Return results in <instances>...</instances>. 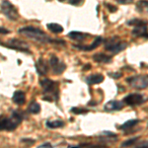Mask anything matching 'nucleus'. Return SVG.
<instances>
[{"mask_svg": "<svg viewBox=\"0 0 148 148\" xmlns=\"http://www.w3.org/2000/svg\"><path fill=\"white\" fill-rule=\"evenodd\" d=\"M18 33L21 35H24L25 37L29 38V39L35 40H37V42H42V44H53V42H59L64 45V40L51 39V38H49V36L44 32V31H42L40 29L33 27V26H27V27H23V28L19 29Z\"/></svg>", "mask_w": 148, "mask_h": 148, "instance_id": "nucleus-1", "label": "nucleus"}, {"mask_svg": "<svg viewBox=\"0 0 148 148\" xmlns=\"http://www.w3.org/2000/svg\"><path fill=\"white\" fill-rule=\"evenodd\" d=\"M23 118L17 112H13L10 116H0V130H14L20 125Z\"/></svg>", "mask_w": 148, "mask_h": 148, "instance_id": "nucleus-2", "label": "nucleus"}, {"mask_svg": "<svg viewBox=\"0 0 148 148\" xmlns=\"http://www.w3.org/2000/svg\"><path fill=\"white\" fill-rule=\"evenodd\" d=\"M125 47H126L125 42H123V40H121L116 37L112 38V39L109 40L108 42H106V45H105L106 51L112 52V53H114V54H116V53H119V52H121V51H123Z\"/></svg>", "mask_w": 148, "mask_h": 148, "instance_id": "nucleus-3", "label": "nucleus"}, {"mask_svg": "<svg viewBox=\"0 0 148 148\" xmlns=\"http://www.w3.org/2000/svg\"><path fill=\"white\" fill-rule=\"evenodd\" d=\"M126 82L132 88L135 89H144L148 87V76L147 75H135L128 77Z\"/></svg>", "mask_w": 148, "mask_h": 148, "instance_id": "nucleus-4", "label": "nucleus"}, {"mask_svg": "<svg viewBox=\"0 0 148 148\" xmlns=\"http://www.w3.org/2000/svg\"><path fill=\"white\" fill-rule=\"evenodd\" d=\"M1 11L4 15L6 16L9 20L11 21H16L19 18V14L17 9L15 8L9 1L4 0L1 3Z\"/></svg>", "mask_w": 148, "mask_h": 148, "instance_id": "nucleus-5", "label": "nucleus"}, {"mask_svg": "<svg viewBox=\"0 0 148 148\" xmlns=\"http://www.w3.org/2000/svg\"><path fill=\"white\" fill-rule=\"evenodd\" d=\"M40 86L44 89V92L53 95V97L57 100V98H58V84L56 82L51 79H44L40 81Z\"/></svg>", "mask_w": 148, "mask_h": 148, "instance_id": "nucleus-6", "label": "nucleus"}, {"mask_svg": "<svg viewBox=\"0 0 148 148\" xmlns=\"http://www.w3.org/2000/svg\"><path fill=\"white\" fill-rule=\"evenodd\" d=\"M145 101L144 97L141 94H136V93H133V94H130L126 97H125L123 102L126 105L131 107H135V106H139V105L143 104Z\"/></svg>", "mask_w": 148, "mask_h": 148, "instance_id": "nucleus-7", "label": "nucleus"}, {"mask_svg": "<svg viewBox=\"0 0 148 148\" xmlns=\"http://www.w3.org/2000/svg\"><path fill=\"white\" fill-rule=\"evenodd\" d=\"M7 47H10V49H17L19 51H25V52H29V47L28 45L26 44L25 42H22L20 40L17 39H12L7 42L6 45H4Z\"/></svg>", "mask_w": 148, "mask_h": 148, "instance_id": "nucleus-8", "label": "nucleus"}, {"mask_svg": "<svg viewBox=\"0 0 148 148\" xmlns=\"http://www.w3.org/2000/svg\"><path fill=\"white\" fill-rule=\"evenodd\" d=\"M49 63H51V66L52 68V71H53L56 74H61L65 70L66 65L63 62H61L59 60V58L56 56H51V59H49Z\"/></svg>", "mask_w": 148, "mask_h": 148, "instance_id": "nucleus-9", "label": "nucleus"}, {"mask_svg": "<svg viewBox=\"0 0 148 148\" xmlns=\"http://www.w3.org/2000/svg\"><path fill=\"white\" fill-rule=\"evenodd\" d=\"M147 25H148L147 21H143V22L141 24H139V25L134 26V28H133V30H132V32H131V34L134 36V37L148 38Z\"/></svg>", "mask_w": 148, "mask_h": 148, "instance_id": "nucleus-10", "label": "nucleus"}, {"mask_svg": "<svg viewBox=\"0 0 148 148\" xmlns=\"http://www.w3.org/2000/svg\"><path fill=\"white\" fill-rule=\"evenodd\" d=\"M102 42H103L102 38L97 37L90 46H74V47L78 49H81V51H93V49H97V47L102 44Z\"/></svg>", "mask_w": 148, "mask_h": 148, "instance_id": "nucleus-11", "label": "nucleus"}, {"mask_svg": "<svg viewBox=\"0 0 148 148\" xmlns=\"http://www.w3.org/2000/svg\"><path fill=\"white\" fill-rule=\"evenodd\" d=\"M123 108V104L120 101H110L105 105V111L107 112L120 111Z\"/></svg>", "mask_w": 148, "mask_h": 148, "instance_id": "nucleus-12", "label": "nucleus"}, {"mask_svg": "<svg viewBox=\"0 0 148 148\" xmlns=\"http://www.w3.org/2000/svg\"><path fill=\"white\" fill-rule=\"evenodd\" d=\"M36 69H37L38 73L42 76L46 75L47 73V65L46 61L44 60V58L40 57L39 60L37 61V63H36Z\"/></svg>", "mask_w": 148, "mask_h": 148, "instance_id": "nucleus-13", "label": "nucleus"}, {"mask_svg": "<svg viewBox=\"0 0 148 148\" xmlns=\"http://www.w3.org/2000/svg\"><path fill=\"white\" fill-rule=\"evenodd\" d=\"M87 81L88 84L90 85H95V84H99V83H101L104 81V76L102 75V74H93V75H90L89 77H87Z\"/></svg>", "mask_w": 148, "mask_h": 148, "instance_id": "nucleus-14", "label": "nucleus"}, {"mask_svg": "<svg viewBox=\"0 0 148 148\" xmlns=\"http://www.w3.org/2000/svg\"><path fill=\"white\" fill-rule=\"evenodd\" d=\"M12 100H13V102L17 105H24L26 102L25 93L22 92V91H16L15 93H14Z\"/></svg>", "mask_w": 148, "mask_h": 148, "instance_id": "nucleus-15", "label": "nucleus"}, {"mask_svg": "<svg viewBox=\"0 0 148 148\" xmlns=\"http://www.w3.org/2000/svg\"><path fill=\"white\" fill-rule=\"evenodd\" d=\"M93 59H94L96 62L99 63H108L112 60V57L107 56L105 53H102V52H99V53H96L93 56Z\"/></svg>", "mask_w": 148, "mask_h": 148, "instance_id": "nucleus-16", "label": "nucleus"}, {"mask_svg": "<svg viewBox=\"0 0 148 148\" xmlns=\"http://www.w3.org/2000/svg\"><path fill=\"white\" fill-rule=\"evenodd\" d=\"M68 37L70 39H72L74 40H77V42H82V40H86L88 38V34H85V33H81V32H76V31H73V32H70L68 34Z\"/></svg>", "mask_w": 148, "mask_h": 148, "instance_id": "nucleus-17", "label": "nucleus"}, {"mask_svg": "<svg viewBox=\"0 0 148 148\" xmlns=\"http://www.w3.org/2000/svg\"><path fill=\"white\" fill-rule=\"evenodd\" d=\"M136 10L139 13H148V0H139V1H137Z\"/></svg>", "mask_w": 148, "mask_h": 148, "instance_id": "nucleus-18", "label": "nucleus"}, {"mask_svg": "<svg viewBox=\"0 0 148 148\" xmlns=\"http://www.w3.org/2000/svg\"><path fill=\"white\" fill-rule=\"evenodd\" d=\"M138 123H139V121L138 120H130V121H125V123H123L121 125L119 126V128H120L121 130H127L132 128L133 126H135Z\"/></svg>", "mask_w": 148, "mask_h": 148, "instance_id": "nucleus-19", "label": "nucleus"}, {"mask_svg": "<svg viewBox=\"0 0 148 148\" xmlns=\"http://www.w3.org/2000/svg\"><path fill=\"white\" fill-rule=\"evenodd\" d=\"M47 27L51 33H54V34H59V33L63 32V28L59 24L56 23H49L47 25Z\"/></svg>", "mask_w": 148, "mask_h": 148, "instance_id": "nucleus-20", "label": "nucleus"}, {"mask_svg": "<svg viewBox=\"0 0 148 148\" xmlns=\"http://www.w3.org/2000/svg\"><path fill=\"white\" fill-rule=\"evenodd\" d=\"M46 125L49 128H58V127L63 126L64 123L62 121H47Z\"/></svg>", "mask_w": 148, "mask_h": 148, "instance_id": "nucleus-21", "label": "nucleus"}, {"mask_svg": "<svg viewBox=\"0 0 148 148\" xmlns=\"http://www.w3.org/2000/svg\"><path fill=\"white\" fill-rule=\"evenodd\" d=\"M40 111V106L37 102H33L32 104L29 106V112L31 114H38Z\"/></svg>", "mask_w": 148, "mask_h": 148, "instance_id": "nucleus-22", "label": "nucleus"}, {"mask_svg": "<svg viewBox=\"0 0 148 148\" xmlns=\"http://www.w3.org/2000/svg\"><path fill=\"white\" fill-rule=\"evenodd\" d=\"M137 139H138V137L130 138V139H128V140H126V141L121 143V148H123V147H128V146H130V145H133L135 142L137 141Z\"/></svg>", "mask_w": 148, "mask_h": 148, "instance_id": "nucleus-23", "label": "nucleus"}, {"mask_svg": "<svg viewBox=\"0 0 148 148\" xmlns=\"http://www.w3.org/2000/svg\"><path fill=\"white\" fill-rule=\"evenodd\" d=\"M71 112L72 113H75L77 114H86L88 113V110L87 109H80V108H72L71 109Z\"/></svg>", "mask_w": 148, "mask_h": 148, "instance_id": "nucleus-24", "label": "nucleus"}, {"mask_svg": "<svg viewBox=\"0 0 148 148\" xmlns=\"http://www.w3.org/2000/svg\"><path fill=\"white\" fill-rule=\"evenodd\" d=\"M106 7L109 9L110 12H112V13H114V12H116V10H118V8H116V6L112 5V4H106Z\"/></svg>", "mask_w": 148, "mask_h": 148, "instance_id": "nucleus-25", "label": "nucleus"}, {"mask_svg": "<svg viewBox=\"0 0 148 148\" xmlns=\"http://www.w3.org/2000/svg\"><path fill=\"white\" fill-rule=\"evenodd\" d=\"M134 148H148V141H143L140 144L136 145Z\"/></svg>", "mask_w": 148, "mask_h": 148, "instance_id": "nucleus-26", "label": "nucleus"}, {"mask_svg": "<svg viewBox=\"0 0 148 148\" xmlns=\"http://www.w3.org/2000/svg\"><path fill=\"white\" fill-rule=\"evenodd\" d=\"M38 148H54L52 145L51 144V143H44V144L40 145Z\"/></svg>", "mask_w": 148, "mask_h": 148, "instance_id": "nucleus-27", "label": "nucleus"}, {"mask_svg": "<svg viewBox=\"0 0 148 148\" xmlns=\"http://www.w3.org/2000/svg\"><path fill=\"white\" fill-rule=\"evenodd\" d=\"M81 2H82V0H69V3L71 5H79Z\"/></svg>", "mask_w": 148, "mask_h": 148, "instance_id": "nucleus-28", "label": "nucleus"}, {"mask_svg": "<svg viewBox=\"0 0 148 148\" xmlns=\"http://www.w3.org/2000/svg\"><path fill=\"white\" fill-rule=\"evenodd\" d=\"M133 0H116V2H119V3L121 4H130L132 3Z\"/></svg>", "mask_w": 148, "mask_h": 148, "instance_id": "nucleus-29", "label": "nucleus"}, {"mask_svg": "<svg viewBox=\"0 0 148 148\" xmlns=\"http://www.w3.org/2000/svg\"><path fill=\"white\" fill-rule=\"evenodd\" d=\"M10 31L7 30V29L3 28V27H0V34H9Z\"/></svg>", "mask_w": 148, "mask_h": 148, "instance_id": "nucleus-30", "label": "nucleus"}, {"mask_svg": "<svg viewBox=\"0 0 148 148\" xmlns=\"http://www.w3.org/2000/svg\"><path fill=\"white\" fill-rule=\"evenodd\" d=\"M91 68V66H90V64H87V65H86V67H84L83 69H84V70H88V69H90Z\"/></svg>", "mask_w": 148, "mask_h": 148, "instance_id": "nucleus-31", "label": "nucleus"}, {"mask_svg": "<svg viewBox=\"0 0 148 148\" xmlns=\"http://www.w3.org/2000/svg\"><path fill=\"white\" fill-rule=\"evenodd\" d=\"M71 148H79V147H71Z\"/></svg>", "mask_w": 148, "mask_h": 148, "instance_id": "nucleus-32", "label": "nucleus"}]
</instances>
